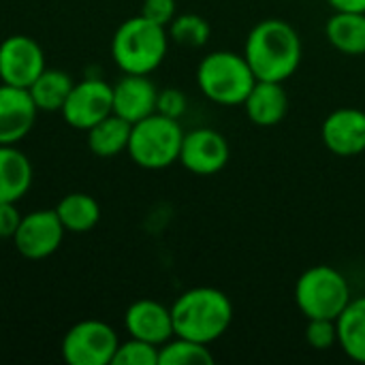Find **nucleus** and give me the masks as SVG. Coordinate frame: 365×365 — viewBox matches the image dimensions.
Masks as SVG:
<instances>
[{
  "mask_svg": "<svg viewBox=\"0 0 365 365\" xmlns=\"http://www.w3.org/2000/svg\"><path fill=\"white\" fill-rule=\"evenodd\" d=\"M171 319L175 336L201 344H214L233 323V304L220 289L195 287L173 302Z\"/></svg>",
  "mask_w": 365,
  "mask_h": 365,
  "instance_id": "f03ea898",
  "label": "nucleus"
},
{
  "mask_svg": "<svg viewBox=\"0 0 365 365\" xmlns=\"http://www.w3.org/2000/svg\"><path fill=\"white\" fill-rule=\"evenodd\" d=\"M167 32L169 38L182 47H203L212 36V26L197 13H182L173 17V21L167 26Z\"/></svg>",
  "mask_w": 365,
  "mask_h": 365,
  "instance_id": "b1692460",
  "label": "nucleus"
},
{
  "mask_svg": "<svg viewBox=\"0 0 365 365\" xmlns=\"http://www.w3.org/2000/svg\"><path fill=\"white\" fill-rule=\"evenodd\" d=\"M248 120L257 126H276L289 113V94L282 81L257 79L250 94L244 101Z\"/></svg>",
  "mask_w": 365,
  "mask_h": 365,
  "instance_id": "dca6fc26",
  "label": "nucleus"
},
{
  "mask_svg": "<svg viewBox=\"0 0 365 365\" xmlns=\"http://www.w3.org/2000/svg\"><path fill=\"white\" fill-rule=\"evenodd\" d=\"M302 38L293 24L272 17L252 26L246 36L244 58L257 79L287 81L302 64Z\"/></svg>",
  "mask_w": 365,
  "mask_h": 365,
  "instance_id": "f257e3e1",
  "label": "nucleus"
},
{
  "mask_svg": "<svg viewBox=\"0 0 365 365\" xmlns=\"http://www.w3.org/2000/svg\"><path fill=\"white\" fill-rule=\"evenodd\" d=\"M130 130H133L130 122H126L124 118H120L115 113H109L98 124H94L90 130H86L88 133V145H90L92 154H96L101 158L118 156V154L126 152Z\"/></svg>",
  "mask_w": 365,
  "mask_h": 365,
  "instance_id": "aec40b11",
  "label": "nucleus"
},
{
  "mask_svg": "<svg viewBox=\"0 0 365 365\" xmlns=\"http://www.w3.org/2000/svg\"><path fill=\"white\" fill-rule=\"evenodd\" d=\"M325 36L340 53L364 56L365 53V13L336 11L325 24Z\"/></svg>",
  "mask_w": 365,
  "mask_h": 365,
  "instance_id": "a211bd4d",
  "label": "nucleus"
},
{
  "mask_svg": "<svg viewBox=\"0 0 365 365\" xmlns=\"http://www.w3.org/2000/svg\"><path fill=\"white\" fill-rule=\"evenodd\" d=\"M19 222L21 214L17 210V203H0V240H13Z\"/></svg>",
  "mask_w": 365,
  "mask_h": 365,
  "instance_id": "c85d7f7f",
  "label": "nucleus"
},
{
  "mask_svg": "<svg viewBox=\"0 0 365 365\" xmlns=\"http://www.w3.org/2000/svg\"><path fill=\"white\" fill-rule=\"evenodd\" d=\"M351 299L349 280L331 265H314L297 278L295 304L306 319L336 321Z\"/></svg>",
  "mask_w": 365,
  "mask_h": 365,
  "instance_id": "423d86ee",
  "label": "nucleus"
},
{
  "mask_svg": "<svg viewBox=\"0 0 365 365\" xmlns=\"http://www.w3.org/2000/svg\"><path fill=\"white\" fill-rule=\"evenodd\" d=\"M188 109V98L186 94L180 90V88H165V90H158V101H156V111L167 115V118H173V120H180Z\"/></svg>",
  "mask_w": 365,
  "mask_h": 365,
  "instance_id": "bb28decb",
  "label": "nucleus"
},
{
  "mask_svg": "<svg viewBox=\"0 0 365 365\" xmlns=\"http://www.w3.org/2000/svg\"><path fill=\"white\" fill-rule=\"evenodd\" d=\"M338 346L357 364H365V297H353L336 319Z\"/></svg>",
  "mask_w": 365,
  "mask_h": 365,
  "instance_id": "6ab92c4d",
  "label": "nucleus"
},
{
  "mask_svg": "<svg viewBox=\"0 0 365 365\" xmlns=\"http://www.w3.org/2000/svg\"><path fill=\"white\" fill-rule=\"evenodd\" d=\"M158 88L148 75L124 73L118 83H113V113L135 124L152 113H156Z\"/></svg>",
  "mask_w": 365,
  "mask_h": 365,
  "instance_id": "2eb2a0df",
  "label": "nucleus"
},
{
  "mask_svg": "<svg viewBox=\"0 0 365 365\" xmlns=\"http://www.w3.org/2000/svg\"><path fill=\"white\" fill-rule=\"evenodd\" d=\"M120 338L111 325L86 319L73 325L62 340V357L68 365H111Z\"/></svg>",
  "mask_w": 365,
  "mask_h": 365,
  "instance_id": "0eeeda50",
  "label": "nucleus"
},
{
  "mask_svg": "<svg viewBox=\"0 0 365 365\" xmlns=\"http://www.w3.org/2000/svg\"><path fill=\"white\" fill-rule=\"evenodd\" d=\"M321 137L325 148L336 156L361 154L365 152V111L357 107L331 111L321 126Z\"/></svg>",
  "mask_w": 365,
  "mask_h": 365,
  "instance_id": "ddd939ff",
  "label": "nucleus"
},
{
  "mask_svg": "<svg viewBox=\"0 0 365 365\" xmlns=\"http://www.w3.org/2000/svg\"><path fill=\"white\" fill-rule=\"evenodd\" d=\"M38 109L28 88L0 83V145H15L34 128Z\"/></svg>",
  "mask_w": 365,
  "mask_h": 365,
  "instance_id": "f8f14e48",
  "label": "nucleus"
},
{
  "mask_svg": "<svg viewBox=\"0 0 365 365\" xmlns=\"http://www.w3.org/2000/svg\"><path fill=\"white\" fill-rule=\"evenodd\" d=\"M32 186V163L15 145H0V203H17Z\"/></svg>",
  "mask_w": 365,
  "mask_h": 365,
  "instance_id": "f3484780",
  "label": "nucleus"
},
{
  "mask_svg": "<svg viewBox=\"0 0 365 365\" xmlns=\"http://www.w3.org/2000/svg\"><path fill=\"white\" fill-rule=\"evenodd\" d=\"M214 355L210 344L173 336L158 349V365H212Z\"/></svg>",
  "mask_w": 365,
  "mask_h": 365,
  "instance_id": "5701e85b",
  "label": "nucleus"
},
{
  "mask_svg": "<svg viewBox=\"0 0 365 365\" xmlns=\"http://www.w3.org/2000/svg\"><path fill=\"white\" fill-rule=\"evenodd\" d=\"M60 113L75 130H90L103 118L113 113V86L98 77H88L75 83Z\"/></svg>",
  "mask_w": 365,
  "mask_h": 365,
  "instance_id": "6e6552de",
  "label": "nucleus"
},
{
  "mask_svg": "<svg viewBox=\"0 0 365 365\" xmlns=\"http://www.w3.org/2000/svg\"><path fill=\"white\" fill-rule=\"evenodd\" d=\"M141 15L158 26H169L178 15V0H143Z\"/></svg>",
  "mask_w": 365,
  "mask_h": 365,
  "instance_id": "cd10ccee",
  "label": "nucleus"
},
{
  "mask_svg": "<svg viewBox=\"0 0 365 365\" xmlns=\"http://www.w3.org/2000/svg\"><path fill=\"white\" fill-rule=\"evenodd\" d=\"M231 148L227 139L214 128H195L184 133L180 163L195 175H214L227 167Z\"/></svg>",
  "mask_w": 365,
  "mask_h": 365,
  "instance_id": "9b49d317",
  "label": "nucleus"
},
{
  "mask_svg": "<svg viewBox=\"0 0 365 365\" xmlns=\"http://www.w3.org/2000/svg\"><path fill=\"white\" fill-rule=\"evenodd\" d=\"M124 327L130 338L150 342L158 349L175 336L171 308L156 299H139L130 304L124 314Z\"/></svg>",
  "mask_w": 365,
  "mask_h": 365,
  "instance_id": "4468645a",
  "label": "nucleus"
},
{
  "mask_svg": "<svg viewBox=\"0 0 365 365\" xmlns=\"http://www.w3.org/2000/svg\"><path fill=\"white\" fill-rule=\"evenodd\" d=\"M169 49V32L141 13L122 21L111 38V58L122 73H154Z\"/></svg>",
  "mask_w": 365,
  "mask_h": 365,
  "instance_id": "7ed1b4c3",
  "label": "nucleus"
},
{
  "mask_svg": "<svg viewBox=\"0 0 365 365\" xmlns=\"http://www.w3.org/2000/svg\"><path fill=\"white\" fill-rule=\"evenodd\" d=\"M45 68V51L32 36L13 34L0 41V83L30 88Z\"/></svg>",
  "mask_w": 365,
  "mask_h": 365,
  "instance_id": "1a4fd4ad",
  "label": "nucleus"
},
{
  "mask_svg": "<svg viewBox=\"0 0 365 365\" xmlns=\"http://www.w3.org/2000/svg\"><path fill=\"white\" fill-rule=\"evenodd\" d=\"M111 365H158V346L130 338L120 342Z\"/></svg>",
  "mask_w": 365,
  "mask_h": 365,
  "instance_id": "393cba45",
  "label": "nucleus"
},
{
  "mask_svg": "<svg viewBox=\"0 0 365 365\" xmlns=\"http://www.w3.org/2000/svg\"><path fill=\"white\" fill-rule=\"evenodd\" d=\"M197 83L205 98L216 105H244L250 94L257 77L244 58L235 51H212L207 53L197 68Z\"/></svg>",
  "mask_w": 365,
  "mask_h": 365,
  "instance_id": "20e7f679",
  "label": "nucleus"
},
{
  "mask_svg": "<svg viewBox=\"0 0 365 365\" xmlns=\"http://www.w3.org/2000/svg\"><path fill=\"white\" fill-rule=\"evenodd\" d=\"M64 233L66 229L62 227L56 210H36L28 216H21V222L13 235V244L24 259L41 261L60 248Z\"/></svg>",
  "mask_w": 365,
  "mask_h": 365,
  "instance_id": "9d476101",
  "label": "nucleus"
},
{
  "mask_svg": "<svg viewBox=\"0 0 365 365\" xmlns=\"http://www.w3.org/2000/svg\"><path fill=\"white\" fill-rule=\"evenodd\" d=\"M336 11H357L365 13V0H327Z\"/></svg>",
  "mask_w": 365,
  "mask_h": 365,
  "instance_id": "c756f323",
  "label": "nucleus"
},
{
  "mask_svg": "<svg viewBox=\"0 0 365 365\" xmlns=\"http://www.w3.org/2000/svg\"><path fill=\"white\" fill-rule=\"evenodd\" d=\"M73 86L75 81L71 79L68 73L60 68H45L28 88V92L38 111L53 113V111H62Z\"/></svg>",
  "mask_w": 365,
  "mask_h": 365,
  "instance_id": "412c9836",
  "label": "nucleus"
},
{
  "mask_svg": "<svg viewBox=\"0 0 365 365\" xmlns=\"http://www.w3.org/2000/svg\"><path fill=\"white\" fill-rule=\"evenodd\" d=\"M56 214L66 233H88L101 220V205L92 195L71 192L56 205Z\"/></svg>",
  "mask_w": 365,
  "mask_h": 365,
  "instance_id": "4be33fe9",
  "label": "nucleus"
},
{
  "mask_svg": "<svg viewBox=\"0 0 365 365\" xmlns=\"http://www.w3.org/2000/svg\"><path fill=\"white\" fill-rule=\"evenodd\" d=\"M306 342L314 351H329L338 344V325L331 319H308Z\"/></svg>",
  "mask_w": 365,
  "mask_h": 365,
  "instance_id": "a878e982",
  "label": "nucleus"
},
{
  "mask_svg": "<svg viewBox=\"0 0 365 365\" xmlns=\"http://www.w3.org/2000/svg\"><path fill=\"white\" fill-rule=\"evenodd\" d=\"M182 141L184 130L180 126V120L167 118L156 111L133 124L126 152L130 160L141 169L158 171L180 160Z\"/></svg>",
  "mask_w": 365,
  "mask_h": 365,
  "instance_id": "39448f33",
  "label": "nucleus"
}]
</instances>
